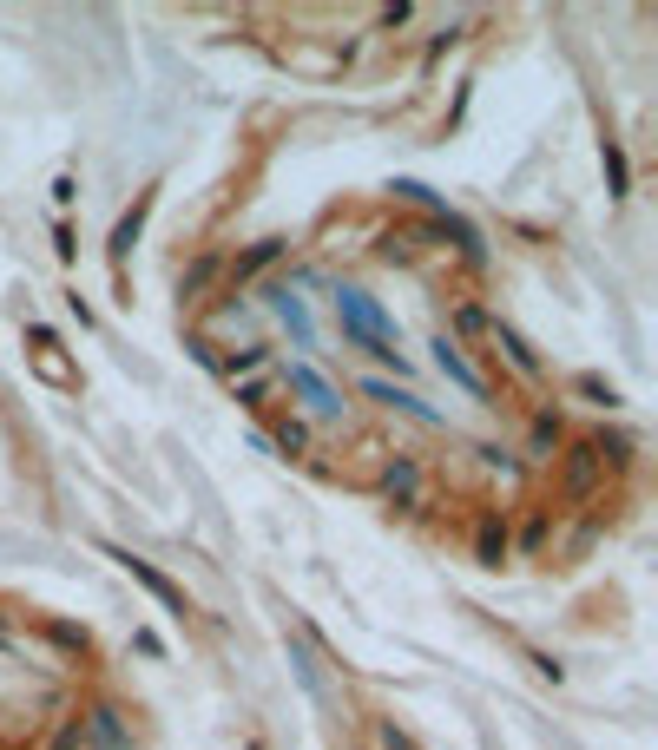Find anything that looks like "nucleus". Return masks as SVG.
<instances>
[{
	"label": "nucleus",
	"instance_id": "nucleus-1",
	"mask_svg": "<svg viewBox=\"0 0 658 750\" xmlns=\"http://www.w3.org/2000/svg\"><path fill=\"white\" fill-rule=\"evenodd\" d=\"M336 316H343V329H356L376 356H395V349H389V316L362 297V290H336Z\"/></svg>",
	"mask_w": 658,
	"mask_h": 750
},
{
	"label": "nucleus",
	"instance_id": "nucleus-2",
	"mask_svg": "<svg viewBox=\"0 0 658 750\" xmlns=\"http://www.w3.org/2000/svg\"><path fill=\"white\" fill-rule=\"evenodd\" d=\"M112 560L126 566V573H132V579H139L145 593H158V599H165V606H172V612H185V599H178V586H172V579H165V573H158V566H152V560H132V553H112Z\"/></svg>",
	"mask_w": 658,
	"mask_h": 750
},
{
	"label": "nucleus",
	"instance_id": "nucleus-3",
	"mask_svg": "<svg viewBox=\"0 0 658 750\" xmlns=\"http://www.w3.org/2000/svg\"><path fill=\"white\" fill-rule=\"evenodd\" d=\"M435 362H441L448 375H455V382H461L468 395H487V389H481V375H474L468 362H461V349H455V343H435Z\"/></svg>",
	"mask_w": 658,
	"mask_h": 750
},
{
	"label": "nucleus",
	"instance_id": "nucleus-4",
	"mask_svg": "<svg viewBox=\"0 0 658 750\" xmlns=\"http://www.w3.org/2000/svg\"><path fill=\"white\" fill-rule=\"evenodd\" d=\"M290 382H297V389H303V395H310V402H316V408H323V415H336V395H329V389H323V382H316V375H310V369H290Z\"/></svg>",
	"mask_w": 658,
	"mask_h": 750
},
{
	"label": "nucleus",
	"instance_id": "nucleus-5",
	"mask_svg": "<svg viewBox=\"0 0 658 750\" xmlns=\"http://www.w3.org/2000/svg\"><path fill=\"white\" fill-rule=\"evenodd\" d=\"M277 316H283V323H290V329H297L303 343H310V316H303V303L290 297V290H277Z\"/></svg>",
	"mask_w": 658,
	"mask_h": 750
},
{
	"label": "nucleus",
	"instance_id": "nucleus-6",
	"mask_svg": "<svg viewBox=\"0 0 658 750\" xmlns=\"http://www.w3.org/2000/svg\"><path fill=\"white\" fill-rule=\"evenodd\" d=\"M606 178H612V191L626 198V152H619V145H606Z\"/></svg>",
	"mask_w": 658,
	"mask_h": 750
},
{
	"label": "nucleus",
	"instance_id": "nucleus-7",
	"mask_svg": "<svg viewBox=\"0 0 658 750\" xmlns=\"http://www.w3.org/2000/svg\"><path fill=\"white\" fill-rule=\"evenodd\" d=\"M389 494H415V468H408V461H395V468H389Z\"/></svg>",
	"mask_w": 658,
	"mask_h": 750
}]
</instances>
